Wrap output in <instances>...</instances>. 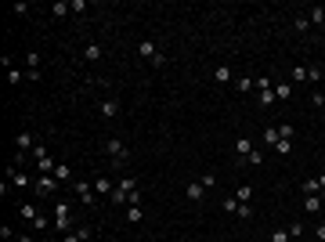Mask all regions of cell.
<instances>
[{
	"label": "cell",
	"mask_w": 325,
	"mask_h": 242,
	"mask_svg": "<svg viewBox=\"0 0 325 242\" xmlns=\"http://www.w3.org/2000/svg\"><path fill=\"white\" fill-rule=\"evenodd\" d=\"M54 228H58L62 231V235H69V231H76V228H72V206H69V202H54Z\"/></svg>",
	"instance_id": "6da1fadb"
},
{
	"label": "cell",
	"mask_w": 325,
	"mask_h": 242,
	"mask_svg": "<svg viewBox=\"0 0 325 242\" xmlns=\"http://www.w3.org/2000/svg\"><path fill=\"white\" fill-rule=\"evenodd\" d=\"M137 192V181L134 177H123V181H116V192L108 195V199L116 202V206H123V202H130V195Z\"/></svg>",
	"instance_id": "7a4b0ae2"
},
{
	"label": "cell",
	"mask_w": 325,
	"mask_h": 242,
	"mask_svg": "<svg viewBox=\"0 0 325 242\" xmlns=\"http://www.w3.org/2000/svg\"><path fill=\"white\" fill-rule=\"evenodd\" d=\"M33 188H36V195H43V199H54V195H58V177H54V174H40Z\"/></svg>",
	"instance_id": "3957f363"
},
{
	"label": "cell",
	"mask_w": 325,
	"mask_h": 242,
	"mask_svg": "<svg viewBox=\"0 0 325 242\" xmlns=\"http://www.w3.org/2000/svg\"><path fill=\"white\" fill-rule=\"evenodd\" d=\"M275 101H278V98H275V87L260 76V80H257V105H260V109H271Z\"/></svg>",
	"instance_id": "277c9868"
},
{
	"label": "cell",
	"mask_w": 325,
	"mask_h": 242,
	"mask_svg": "<svg viewBox=\"0 0 325 242\" xmlns=\"http://www.w3.org/2000/svg\"><path fill=\"white\" fill-rule=\"evenodd\" d=\"M137 54H141V58H148L155 69H163V65H166V58L159 54V47H155L152 40H141V44H137Z\"/></svg>",
	"instance_id": "5b68a950"
},
{
	"label": "cell",
	"mask_w": 325,
	"mask_h": 242,
	"mask_svg": "<svg viewBox=\"0 0 325 242\" xmlns=\"http://www.w3.org/2000/svg\"><path fill=\"white\" fill-rule=\"evenodd\" d=\"M105 152L112 155V163H127V159H130V148L119 141V137H108V141H105Z\"/></svg>",
	"instance_id": "8992f818"
},
{
	"label": "cell",
	"mask_w": 325,
	"mask_h": 242,
	"mask_svg": "<svg viewBox=\"0 0 325 242\" xmlns=\"http://www.w3.org/2000/svg\"><path fill=\"white\" fill-rule=\"evenodd\" d=\"M7 181H11L15 184V188H33V177H29V174H22V170H18V166H11V170H7Z\"/></svg>",
	"instance_id": "52a82bcc"
},
{
	"label": "cell",
	"mask_w": 325,
	"mask_h": 242,
	"mask_svg": "<svg viewBox=\"0 0 325 242\" xmlns=\"http://www.w3.org/2000/svg\"><path fill=\"white\" fill-rule=\"evenodd\" d=\"M15 148H18V152H29L33 155V148H36V141H33V134H29V130H18V137H15Z\"/></svg>",
	"instance_id": "ba28073f"
},
{
	"label": "cell",
	"mask_w": 325,
	"mask_h": 242,
	"mask_svg": "<svg viewBox=\"0 0 325 242\" xmlns=\"http://www.w3.org/2000/svg\"><path fill=\"white\" fill-rule=\"evenodd\" d=\"M202 195H206V184H202V181H192L188 188H184V199H188V202H199Z\"/></svg>",
	"instance_id": "9c48e42d"
},
{
	"label": "cell",
	"mask_w": 325,
	"mask_h": 242,
	"mask_svg": "<svg viewBox=\"0 0 325 242\" xmlns=\"http://www.w3.org/2000/svg\"><path fill=\"white\" fill-rule=\"evenodd\" d=\"M119 116V98H105L101 101V119H116Z\"/></svg>",
	"instance_id": "30bf717a"
},
{
	"label": "cell",
	"mask_w": 325,
	"mask_h": 242,
	"mask_svg": "<svg viewBox=\"0 0 325 242\" xmlns=\"http://www.w3.org/2000/svg\"><path fill=\"white\" fill-rule=\"evenodd\" d=\"M54 177H58V184H72V181H76L69 163H58V166H54Z\"/></svg>",
	"instance_id": "8fae6325"
},
{
	"label": "cell",
	"mask_w": 325,
	"mask_h": 242,
	"mask_svg": "<svg viewBox=\"0 0 325 242\" xmlns=\"http://www.w3.org/2000/svg\"><path fill=\"white\" fill-rule=\"evenodd\" d=\"M325 206V195H303V210L307 213H318Z\"/></svg>",
	"instance_id": "7c38bea8"
},
{
	"label": "cell",
	"mask_w": 325,
	"mask_h": 242,
	"mask_svg": "<svg viewBox=\"0 0 325 242\" xmlns=\"http://www.w3.org/2000/svg\"><path fill=\"white\" fill-rule=\"evenodd\" d=\"M94 192H98V195H112V192H116V181L98 177V181H94Z\"/></svg>",
	"instance_id": "4fadbf2b"
},
{
	"label": "cell",
	"mask_w": 325,
	"mask_h": 242,
	"mask_svg": "<svg viewBox=\"0 0 325 242\" xmlns=\"http://www.w3.org/2000/svg\"><path fill=\"white\" fill-rule=\"evenodd\" d=\"M101 54H105L101 44H87V47H83V58H87V62H101Z\"/></svg>",
	"instance_id": "5bb4252c"
},
{
	"label": "cell",
	"mask_w": 325,
	"mask_h": 242,
	"mask_svg": "<svg viewBox=\"0 0 325 242\" xmlns=\"http://www.w3.org/2000/svg\"><path fill=\"white\" fill-rule=\"evenodd\" d=\"M307 22L311 25H325V7H307Z\"/></svg>",
	"instance_id": "9a60e30c"
},
{
	"label": "cell",
	"mask_w": 325,
	"mask_h": 242,
	"mask_svg": "<svg viewBox=\"0 0 325 242\" xmlns=\"http://www.w3.org/2000/svg\"><path fill=\"white\" fill-rule=\"evenodd\" d=\"M300 192H303V195H322V184H318V177H307V181L300 184Z\"/></svg>",
	"instance_id": "2e32d148"
},
{
	"label": "cell",
	"mask_w": 325,
	"mask_h": 242,
	"mask_svg": "<svg viewBox=\"0 0 325 242\" xmlns=\"http://www.w3.org/2000/svg\"><path fill=\"white\" fill-rule=\"evenodd\" d=\"M275 98H278V101L293 98V83H285V80H282V83H275Z\"/></svg>",
	"instance_id": "e0dca14e"
},
{
	"label": "cell",
	"mask_w": 325,
	"mask_h": 242,
	"mask_svg": "<svg viewBox=\"0 0 325 242\" xmlns=\"http://www.w3.org/2000/svg\"><path fill=\"white\" fill-rule=\"evenodd\" d=\"M213 80H217L220 87H224V83H231V69H228V65H217V69H213Z\"/></svg>",
	"instance_id": "ac0fdd59"
},
{
	"label": "cell",
	"mask_w": 325,
	"mask_h": 242,
	"mask_svg": "<svg viewBox=\"0 0 325 242\" xmlns=\"http://www.w3.org/2000/svg\"><path fill=\"white\" fill-rule=\"evenodd\" d=\"M18 217H22V220H29V224H33V220L40 217V210H36V206H29V202H22V210H18Z\"/></svg>",
	"instance_id": "d6986e66"
},
{
	"label": "cell",
	"mask_w": 325,
	"mask_h": 242,
	"mask_svg": "<svg viewBox=\"0 0 325 242\" xmlns=\"http://www.w3.org/2000/svg\"><path fill=\"white\" fill-rule=\"evenodd\" d=\"M235 152H238V155L246 159V155L253 152V141H249V137H238V141H235Z\"/></svg>",
	"instance_id": "ffe728a7"
},
{
	"label": "cell",
	"mask_w": 325,
	"mask_h": 242,
	"mask_svg": "<svg viewBox=\"0 0 325 242\" xmlns=\"http://www.w3.org/2000/svg\"><path fill=\"white\" fill-rule=\"evenodd\" d=\"M127 220H130V224H141V220H145L141 206H127Z\"/></svg>",
	"instance_id": "44dd1931"
},
{
	"label": "cell",
	"mask_w": 325,
	"mask_h": 242,
	"mask_svg": "<svg viewBox=\"0 0 325 242\" xmlns=\"http://www.w3.org/2000/svg\"><path fill=\"white\" fill-rule=\"evenodd\" d=\"M264 141H267V148L278 145V127H264Z\"/></svg>",
	"instance_id": "7402d4cb"
},
{
	"label": "cell",
	"mask_w": 325,
	"mask_h": 242,
	"mask_svg": "<svg viewBox=\"0 0 325 242\" xmlns=\"http://www.w3.org/2000/svg\"><path fill=\"white\" fill-rule=\"evenodd\" d=\"M275 152H278V155H289V152H293V137H282V141L275 145Z\"/></svg>",
	"instance_id": "603a6c76"
},
{
	"label": "cell",
	"mask_w": 325,
	"mask_h": 242,
	"mask_svg": "<svg viewBox=\"0 0 325 242\" xmlns=\"http://www.w3.org/2000/svg\"><path fill=\"white\" fill-rule=\"evenodd\" d=\"M22 80H25V72H22V69H7V83H11V87H18Z\"/></svg>",
	"instance_id": "cb8c5ba5"
},
{
	"label": "cell",
	"mask_w": 325,
	"mask_h": 242,
	"mask_svg": "<svg viewBox=\"0 0 325 242\" xmlns=\"http://www.w3.org/2000/svg\"><path fill=\"white\" fill-rule=\"evenodd\" d=\"M69 11H72V7H69V4H62V0H58V4H51V15H54V18H65Z\"/></svg>",
	"instance_id": "d4e9b609"
},
{
	"label": "cell",
	"mask_w": 325,
	"mask_h": 242,
	"mask_svg": "<svg viewBox=\"0 0 325 242\" xmlns=\"http://www.w3.org/2000/svg\"><path fill=\"white\" fill-rule=\"evenodd\" d=\"M253 87H257V80H253V76H242V80H238V90H242V94H249Z\"/></svg>",
	"instance_id": "484cf974"
},
{
	"label": "cell",
	"mask_w": 325,
	"mask_h": 242,
	"mask_svg": "<svg viewBox=\"0 0 325 242\" xmlns=\"http://www.w3.org/2000/svg\"><path fill=\"white\" fill-rule=\"evenodd\" d=\"M253 199V188H249V184H238V202H249Z\"/></svg>",
	"instance_id": "4316f807"
},
{
	"label": "cell",
	"mask_w": 325,
	"mask_h": 242,
	"mask_svg": "<svg viewBox=\"0 0 325 242\" xmlns=\"http://www.w3.org/2000/svg\"><path fill=\"white\" fill-rule=\"evenodd\" d=\"M238 217H242V220H249V217H253V206H249V202H238Z\"/></svg>",
	"instance_id": "83f0119b"
},
{
	"label": "cell",
	"mask_w": 325,
	"mask_h": 242,
	"mask_svg": "<svg viewBox=\"0 0 325 242\" xmlns=\"http://www.w3.org/2000/svg\"><path fill=\"white\" fill-rule=\"evenodd\" d=\"M285 231H289V239H300V235H303V224H300V220H293Z\"/></svg>",
	"instance_id": "f1b7e54d"
},
{
	"label": "cell",
	"mask_w": 325,
	"mask_h": 242,
	"mask_svg": "<svg viewBox=\"0 0 325 242\" xmlns=\"http://www.w3.org/2000/svg\"><path fill=\"white\" fill-rule=\"evenodd\" d=\"M271 242H289V231H285V228H275V231H271Z\"/></svg>",
	"instance_id": "f546056e"
},
{
	"label": "cell",
	"mask_w": 325,
	"mask_h": 242,
	"mask_svg": "<svg viewBox=\"0 0 325 242\" xmlns=\"http://www.w3.org/2000/svg\"><path fill=\"white\" fill-rule=\"evenodd\" d=\"M293 25H296V33H307V29H311V22H307V15H300V18H296V22H293Z\"/></svg>",
	"instance_id": "4dcf8cb0"
},
{
	"label": "cell",
	"mask_w": 325,
	"mask_h": 242,
	"mask_svg": "<svg viewBox=\"0 0 325 242\" xmlns=\"http://www.w3.org/2000/svg\"><path fill=\"white\" fill-rule=\"evenodd\" d=\"M25 65H29V69H40V54L29 51V54H25Z\"/></svg>",
	"instance_id": "1f68e13d"
},
{
	"label": "cell",
	"mask_w": 325,
	"mask_h": 242,
	"mask_svg": "<svg viewBox=\"0 0 325 242\" xmlns=\"http://www.w3.org/2000/svg\"><path fill=\"white\" fill-rule=\"evenodd\" d=\"M62 242H87V239H83L80 228H76V231H69V235H62Z\"/></svg>",
	"instance_id": "d6a6232c"
},
{
	"label": "cell",
	"mask_w": 325,
	"mask_h": 242,
	"mask_svg": "<svg viewBox=\"0 0 325 242\" xmlns=\"http://www.w3.org/2000/svg\"><path fill=\"white\" fill-rule=\"evenodd\" d=\"M282 137H293V127L289 123H278V141H282Z\"/></svg>",
	"instance_id": "836d02e7"
},
{
	"label": "cell",
	"mask_w": 325,
	"mask_h": 242,
	"mask_svg": "<svg viewBox=\"0 0 325 242\" xmlns=\"http://www.w3.org/2000/svg\"><path fill=\"white\" fill-rule=\"evenodd\" d=\"M246 163H253V166H257V163H264V152H257V148H253V152L246 155Z\"/></svg>",
	"instance_id": "e575fe53"
},
{
	"label": "cell",
	"mask_w": 325,
	"mask_h": 242,
	"mask_svg": "<svg viewBox=\"0 0 325 242\" xmlns=\"http://www.w3.org/2000/svg\"><path fill=\"white\" fill-rule=\"evenodd\" d=\"M311 105H314V109L325 105V94H322V90H314V94H311Z\"/></svg>",
	"instance_id": "d590c367"
},
{
	"label": "cell",
	"mask_w": 325,
	"mask_h": 242,
	"mask_svg": "<svg viewBox=\"0 0 325 242\" xmlns=\"http://www.w3.org/2000/svg\"><path fill=\"white\" fill-rule=\"evenodd\" d=\"M307 80V69H293V83H303Z\"/></svg>",
	"instance_id": "8d00e7d4"
},
{
	"label": "cell",
	"mask_w": 325,
	"mask_h": 242,
	"mask_svg": "<svg viewBox=\"0 0 325 242\" xmlns=\"http://www.w3.org/2000/svg\"><path fill=\"white\" fill-rule=\"evenodd\" d=\"M314 239H318V242H325V224H318V228H314Z\"/></svg>",
	"instance_id": "74e56055"
},
{
	"label": "cell",
	"mask_w": 325,
	"mask_h": 242,
	"mask_svg": "<svg viewBox=\"0 0 325 242\" xmlns=\"http://www.w3.org/2000/svg\"><path fill=\"white\" fill-rule=\"evenodd\" d=\"M15 242H33V235H15Z\"/></svg>",
	"instance_id": "f35d334b"
},
{
	"label": "cell",
	"mask_w": 325,
	"mask_h": 242,
	"mask_svg": "<svg viewBox=\"0 0 325 242\" xmlns=\"http://www.w3.org/2000/svg\"><path fill=\"white\" fill-rule=\"evenodd\" d=\"M318 184H322V195H325V174H318Z\"/></svg>",
	"instance_id": "ab89813d"
},
{
	"label": "cell",
	"mask_w": 325,
	"mask_h": 242,
	"mask_svg": "<svg viewBox=\"0 0 325 242\" xmlns=\"http://www.w3.org/2000/svg\"><path fill=\"white\" fill-rule=\"evenodd\" d=\"M105 242H116V239H105Z\"/></svg>",
	"instance_id": "60d3db41"
}]
</instances>
